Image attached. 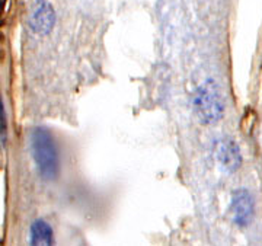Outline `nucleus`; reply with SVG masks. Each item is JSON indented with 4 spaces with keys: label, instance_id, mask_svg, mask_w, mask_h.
Returning <instances> with one entry per match:
<instances>
[{
    "label": "nucleus",
    "instance_id": "obj_3",
    "mask_svg": "<svg viewBox=\"0 0 262 246\" xmlns=\"http://www.w3.org/2000/svg\"><path fill=\"white\" fill-rule=\"evenodd\" d=\"M230 211H232L234 223L237 226H249L252 223L253 214H255V201L251 192L246 189L234 191L232 194V201H230Z\"/></svg>",
    "mask_w": 262,
    "mask_h": 246
},
{
    "label": "nucleus",
    "instance_id": "obj_6",
    "mask_svg": "<svg viewBox=\"0 0 262 246\" xmlns=\"http://www.w3.org/2000/svg\"><path fill=\"white\" fill-rule=\"evenodd\" d=\"M53 229L46 220L38 218L31 226V245H53Z\"/></svg>",
    "mask_w": 262,
    "mask_h": 246
},
{
    "label": "nucleus",
    "instance_id": "obj_8",
    "mask_svg": "<svg viewBox=\"0 0 262 246\" xmlns=\"http://www.w3.org/2000/svg\"><path fill=\"white\" fill-rule=\"evenodd\" d=\"M5 2H6V0H0V15L3 13V8H5Z\"/></svg>",
    "mask_w": 262,
    "mask_h": 246
},
{
    "label": "nucleus",
    "instance_id": "obj_1",
    "mask_svg": "<svg viewBox=\"0 0 262 246\" xmlns=\"http://www.w3.org/2000/svg\"><path fill=\"white\" fill-rule=\"evenodd\" d=\"M32 156L39 175L47 181L56 180L60 172V159L53 134L44 127H38L31 136Z\"/></svg>",
    "mask_w": 262,
    "mask_h": 246
},
{
    "label": "nucleus",
    "instance_id": "obj_7",
    "mask_svg": "<svg viewBox=\"0 0 262 246\" xmlns=\"http://www.w3.org/2000/svg\"><path fill=\"white\" fill-rule=\"evenodd\" d=\"M5 139H6V114H5L3 101L0 99V142H5Z\"/></svg>",
    "mask_w": 262,
    "mask_h": 246
},
{
    "label": "nucleus",
    "instance_id": "obj_5",
    "mask_svg": "<svg viewBox=\"0 0 262 246\" xmlns=\"http://www.w3.org/2000/svg\"><path fill=\"white\" fill-rule=\"evenodd\" d=\"M217 159L227 172L233 173L242 165L241 149L232 139H226L217 147Z\"/></svg>",
    "mask_w": 262,
    "mask_h": 246
},
{
    "label": "nucleus",
    "instance_id": "obj_2",
    "mask_svg": "<svg viewBox=\"0 0 262 246\" xmlns=\"http://www.w3.org/2000/svg\"><path fill=\"white\" fill-rule=\"evenodd\" d=\"M194 109L200 123L210 125L219 123L225 114V101L214 80H206L194 94Z\"/></svg>",
    "mask_w": 262,
    "mask_h": 246
},
{
    "label": "nucleus",
    "instance_id": "obj_4",
    "mask_svg": "<svg viewBox=\"0 0 262 246\" xmlns=\"http://www.w3.org/2000/svg\"><path fill=\"white\" fill-rule=\"evenodd\" d=\"M56 24V12L47 0H38L29 18V27L39 35H48Z\"/></svg>",
    "mask_w": 262,
    "mask_h": 246
}]
</instances>
